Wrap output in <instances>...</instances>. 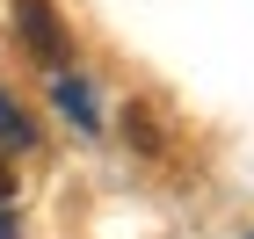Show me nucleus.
Segmentation results:
<instances>
[{
    "instance_id": "obj_4",
    "label": "nucleus",
    "mask_w": 254,
    "mask_h": 239,
    "mask_svg": "<svg viewBox=\"0 0 254 239\" xmlns=\"http://www.w3.org/2000/svg\"><path fill=\"white\" fill-rule=\"evenodd\" d=\"M0 196H15V174H7V159H0Z\"/></svg>"
},
{
    "instance_id": "obj_3",
    "label": "nucleus",
    "mask_w": 254,
    "mask_h": 239,
    "mask_svg": "<svg viewBox=\"0 0 254 239\" xmlns=\"http://www.w3.org/2000/svg\"><path fill=\"white\" fill-rule=\"evenodd\" d=\"M29 138H37V123L22 116V101L7 95V87H0V145H15V152H22V145H29Z\"/></svg>"
},
{
    "instance_id": "obj_5",
    "label": "nucleus",
    "mask_w": 254,
    "mask_h": 239,
    "mask_svg": "<svg viewBox=\"0 0 254 239\" xmlns=\"http://www.w3.org/2000/svg\"><path fill=\"white\" fill-rule=\"evenodd\" d=\"M0 239H15V218H0Z\"/></svg>"
},
{
    "instance_id": "obj_1",
    "label": "nucleus",
    "mask_w": 254,
    "mask_h": 239,
    "mask_svg": "<svg viewBox=\"0 0 254 239\" xmlns=\"http://www.w3.org/2000/svg\"><path fill=\"white\" fill-rule=\"evenodd\" d=\"M7 15H15V37L29 44V58L59 73L65 65V22H59V7H51V0H15Z\"/></svg>"
},
{
    "instance_id": "obj_2",
    "label": "nucleus",
    "mask_w": 254,
    "mask_h": 239,
    "mask_svg": "<svg viewBox=\"0 0 254 239\" xmlns=\"http://www.w3.org/2000/svg\"><path fill=\"white\" fill-rule=\"evenodd\" d=\"M51 95H59V109L80 123V131H95V95L80 87V80H65V73H51Z\"/></svg>"
}]
</instances>
